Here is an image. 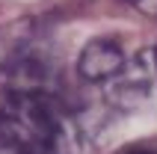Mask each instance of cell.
<instances>
[{"label":"cell","instance_id":"obj_3","mask_svg":"<svg viewBox=\"0 0 157 154\" xmlns=\"http://www.w3.org/2000/svg\"><path fill=\"white\" fill-rule=\"evenodd\" d=\"M140 3L142 12H148V15H157V0H136Z\"/></svg>","mask_w":157,"mask_h":154},{"label":"cell","instance_id":"obj_1","mask_svg":"<svg viewBox=\"0 0 157 154\" xmlns=\"http://www.w3.org/2000/svg\"><path fill=\"white\" fill-rule=\"evenodd\" d=\"M0 154H74L59 101L39 89H12L0 98Z\"/></svg>","mask_w":157,"mask_h":154},{"label":"cell","instance_id":"obj_4","mask_svg":"<svg viewBox=\"0 0 157 154\" xmlns=\"http://www.w3.org/2000/svg\"><path fill=\"white\" fill-rule=\"evenodd\" d=\"M124 154H157V151H148V148H133V151H124Z\"/></svg>","mask_w":157,"mask_h":154},{"label":"cell","instance_id":"obj_2","mask_svg":"<svg viewBox=\"0 0 157 154\" xmlns=\"http://www.w3.org/2000/svg\"><path fill=\"white\" fill-rule=\"evenodd\" d=\"M77 68H80V77H86L92 83H101V80H110L124 68V53L116 42L98 39V42H89L83 48Z\"/></svg>","mask_w":157,"mask_h":154}]
</instances>
